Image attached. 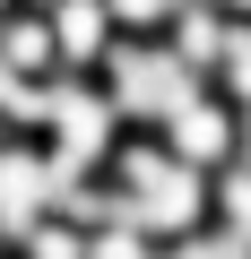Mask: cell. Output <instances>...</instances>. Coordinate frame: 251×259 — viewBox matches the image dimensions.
<instances>
[{
  "label": "cell",
  "mask_w": 251,
  "mask_h": 259,
  "mask_svg": "<svg viewBox=\"0 0 251 259\" xmlns=\"http://www.w3.org/2000/svg\"><path fill=\"white\" fill-rule=\"evenodd\" d=\"M0 139H9V130H0Z\"/></svg>",
  "instance_id": "9"
},
{
  "label": "cell",
  "mask_w": 251,
  "mask_h": 259,
  "mask_svg": "<svg viewBox=\"0 0 251 259\" xmlns=\"http://www.w3.org/2000/svg\"><path fill=\"white\" fill-rule=\"evenodd\" d=\"M18 9H26V0H0V26H9V18H18Z\"/></svg>",
  "instance_id": "8"
},
{
  "label": "cell",
  "mask_w": 251,
  "mask_h": 259,
  "mask_svg": "<svg viewBox=\"0 0 251 259\" xmlns=\"http://www.w3.org/2000/svg\"><path fill=\"white\" fill-rule=\"evenodd\" d=\"M242 121H251V26H234V44H225V61H217V78H208Z\"/></svg>",
  "instance_id": "6"
},
{
  "label": "cell",
  "mask_w": 251,
  "mask_h": 259,
  "mask_svg": "<svg viewBox=\"0 0 251 259\" xmlns=\"http://www.w3.org/2000/svg\"><path fill=\"white\" fill-rule=\"evenodd\" d=\"M182 9H191V0H104V18H113V35H121V44H156Z\"/></svg>",
  "instance_id": "5"
},
{
  "label": "cell",
  "mask_w": 251,
  "mask_h": 259,
  "mask_svg": "<svg viewBox=\"0 0 251 259\" xmlns=\"http://www.w3.org/2000/svg\"><path fill=\"white\" fill-rule=\"evenodd\" d=\"M208 225L251 259V164H225V173L208 182Z\"/></svg>",
  "instance_id": "4"
},
{
  "label": "cell",
  "mask_w": 251,
  "mask_h": 259,
  "mask_svg": "<svg viewBox=\"0 0 251 259\" xmlns=\"http://www.w3.org/2000/svg\"><path fill=\"white\" fill-rule=\"evenodd\" d=\"M61 199H69V182L35 139H0V242H18L44 216H61Z\"/></svg>",
  "instance_id": "2"
},
{
  "label": "cell",
  "mask_w": 251,
  "mask_h": 259,
  "mask_svg": "<svg viewBox=\"0 0 251 259\" xmlns=\"http://www.w3.org/2000/svg\"><path fill=\"white\" fill-rule=\"evenodd\" d=\"M156 147H165L173 164H191V173H208V182H217V173L242 156V112H234L217 87H199L191 104H173V112H165Z\"/></svg>",
  "instance_id": "1"
},
{
  "label": "cell",
  "mask_w": 251,
  "mask_h": 259,
  "mask_svg": "<svg viewBox=\"0 0 251 259\" xmlns=\"http://www.w3.org/2000/svg\"><path fill=\"white\" fill-rule=\"evenodd\" d=\"M44 9V35H52V61H61V78H95L104 61H113V18H104V0H35Z\"/></svg>",
  "instance_id": "3"
},
{
  "label": "cell",
  "mask_w": 251,
  "mask_h": 259,
  "mask_svg": "<svg viewBox=\"0 0 251 259\" xmlns=\"http://www.w3.org/2000/svg\"><path fill=\"white\" fill-rule=\"evenodd\" d=\"M217 18H234V26H251V0H208Z\"/></svg>",
  "instance_id": "7"
}]
</instances>
